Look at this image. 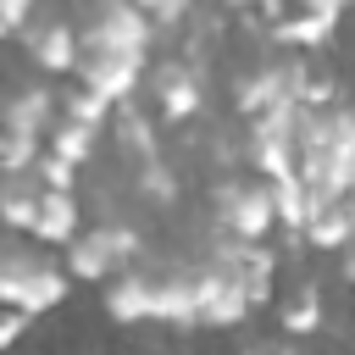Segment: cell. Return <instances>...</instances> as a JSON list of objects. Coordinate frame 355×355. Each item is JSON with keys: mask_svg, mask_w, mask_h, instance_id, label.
<instances>
[{"mask_svg": "<svg viewBox=\"0 0 355 355\" xmlns=\"http://www.w3.org/2000/svg\"><path fill=\"white\" fill-rule=\"evenodd\" d=\"M67 266H50L39 250H22V244H6L0 239V305L6 311H22V316H39V311H55L67 300Z\"/></svg>", "mask_w": 355, "mask_h": 355, "instance_id": "6da1fadb", "label": "cell"}, {"mask_svg": "<svg viewBox=\"0 0 355 355\" xmlns=\"http://www.w3.org/2000/svg\"><path fill=\"white\" fill-rule=\"evenodd\" d=\"M139 250H144L139 227H133V222H122V216H105V222H94L89 233H78V239L67 244V277L100 283V277L133 272Z\"/></svg>", "mask_w": 355, "mask_h": 355, "instance_id": "7a4b0ae2", "label": "cell"}, {"mask_svg": "<svg viewBox=\"0 0 355 355\" xmlns=\"http://www.w3.org/2000/svg\"><path fill=\"white\" fill-rule=\"evenodd\" d=\"M244 155H250V166H255L266 183L294 178V172H300V105H277V111L250 116V128H244Z\"/></svg>", "mask_w": 355, "mask_h": 355, "instance_id": "3957f363", "label": "cell"}, {"mask_svg": "<svg viewBox=\"0 0 355 355\" xmlns=\"http://www.w3.org/2000/svg\"><path fill=\"white\" fill-rule=\"evenodd\" d=\"M211 205H216V227H227L233 239L266 244V233L277 227L272 183H255V178H222V183L211 189Z\"/></svg>", "mask_w": 355, "mask_h": 355, "instance_id": "277c9868", "label": "cell"}, {"mask_svg": "<svg viewBox=\"0 0 355 355\" xmlns=\"http://www.w3.org/2000/svg\"><path fill=\"white\" fill-rule=\"evenodd\" d=\"M305 83H311V67H305L300 55H288V61H261V67H250V72L233 78V105H239L244 116H261V111H277V105H300Z\"/></svg>", "mask_w": 355, "mask_h": 355, "instance_id": "5b68a950", "label": "cell"}, {"mask_svg": "<svg viewBox=\"0 0 355 355\" xmlns=\"http://www.w3.org/2000/svg\"><path fill=\"white\" fill-rule=\"evenodd\" d=\"M211 261L239 277V288L250 294V305H266V300H272V277H277L272 244H250V239H233L227 227H216V233H211Z\"/></svg>", "mask_w": 355, "mask_h": 355, "instance_id": "8992f818", "label": "cell"}, {"mask_svg": "<svg viewBox=\"0 0 355 355\" xmlns=\"http://www.w3.org/2000/svg\"><path fill=\"white\" fill-rule=\"evenodd\" d=\"M78 78L83 89L105 94L111 105H128L133 89L144 83V55H122V50H83L78 55Z\"/></svg>", "mask_w": 355, "mask_h": 355, "instance_id": "52a82bcc", "label": "cell"}, {"mask_svg": "<svg viewBox=\"0 0 355 355\" xmlns=\"http://www.w3.org/2000/svg\"><path fill=\"white\" fill-rule=\"evenodd\" d=\"M150 94H155L161 122H189V116L205 105V78H200V67H189V61H161V67L150 72Z\"/></svg>", "mask_w": 355, "mask_h": 355, "instance_id": "ba28073f", "label": "cell"}, {"mask_svg": "<svg viewBox=\"0 0 355 355\" xmlns=\"http://www.w3.org/2000/svg\"><path fill=\"white\" fill-rule=\"evenodd\" d=\"M200 266L205 261H172L166 272H155V322L200 327Z\"/></svg>", "mask_w": 355, "mask_h": 355, "instance_id": "9c48e42d", "label": "cell"}, {"mask_svg": "<svg viewBox=\"0 0 355 355\" xmlns=\"http://www.w3.org/2000/svg\"><path fill=\"white\" fill-rule=\"evenodd\" d=\"M250 311H255V305H250V294L239 288V277H233L227 266L205 261V266H200V327H239Z\"/></svg>", "mask_w": 355, "mask_h": 355, "instance_id": "30bf717a", "label": "cell"}, {"mask_svg": "<svg viewBox=\"0 0 355 355\" xmlns=\"http://www.w3.org/2000/svg\"><path fill=\"white\" fill-rule=\"evenodd\" d=\"M55 94L44 83H17L6 100H0V133H28V139H44L61 116H55Z\"/></svg>", "mask_w": 355, "mask_h": 355, "instance_id": "8fae6325", "label": "cell"}, {"mask_svg": "<svg viewBox=\"0 0 355 355\" xmlns=\"http://www.w3.org/2000/svg\"><path fill=\"white\" fill-rule=\"evenodd\" d=\"M22 39H28V61L33 67H44V72H78L83 44H78V33L67 22H28Z\"/></svg>", "mask_w": 355, "mask_h": 355, "instance_id": "7c38bea8", "label": "cell"}, {"mask_svg": "<svg viewBox=\"0 0 355 355\" xmlns=\"http://www.w3.org/2000/svg\"><path fill=\"white\" fill-rule=\"evenodd\" d=\"M105 311L111 322H155V272H116L105 283Z\"/></svg>", "mask_w": 355, "mask_h": 355, "instance_id": "4fadbf2b", "label": "cell"}, {"mask_svg": "<svg viewBox=\"0 0 355 355\" xmlns=\"http://www.w3.org/2000/svg\"><path fill=\"white\" fill-rule=\"evenodd\" d=\"M78 194H61V189H44L39 194V216H33V239L39 244H72L78 239Z\"/></svg>", "mask_w": 355, "mask_h": 355, "instance_id": "5bb4252c", "label": "cell"}, {"mask_svg": "<svg viewBox=\"0 0 355 355\" xmlns=\"http://www.w3.org/2000/svg\"><path fill=\"white\" fill-rule=\"evenodd\" d=\"M39 194H44V183H39L33 172H6V189H0V227H11V233H33Z\"/></svg>", "mask_w": 355, "mask_h": 355, "instance_id": "9a60e30c", "label": "cell"}, {"mask_svg": "<svg viewBox=\"0 0 355 355\" xmlns=\"http://www.w3.org/2000/svg\"><path fill=\"white\" fill-rule=\"evenodd\" d=\"M277 322H283V333L288 338H305V333H316L322 322H327V305H322V288L316 283H300L283 305H277Z\"/></svg>", "mask_w": 355, "mask_h": 355, "instance_id": "2e32d148", "label": "cell"}, {"mask_svg": "<svg viewBox=\"0 0 355 355\" xmlns=\"http://www.w3.org/2000/svg\"><path fill=\"white\" fill-rule=\"evenodd\" d=\"M333 17H311V11H300V17H277L266 33L277 39V44H294V50H322L327 39H333Z\"/></svg>", "mask_w": 355, "mask_h": 355, "instance_id": "e0dca14e", "label": "cell"}, {"mask_svg": "<svg viewBox=\"0 0 355 355\" xmlns=\"http://www.w3.org/2000/svg\"><path fill=\"white\" fill-rule=\"evenodd\" d=\"M116 150L122 155H133V161H150L155 155V133H150V116L128 100V105H116Z\"/></svg>", "mask_w": 355, "mask_h": 355, "instance_id": "ac0fdd59", "label": "cell"}, {"mask_svg": "<svg viewBox=\"0 0 355 355\" xmlns=\"http://www.w3.org/2000/svg\"><path fill=\"white\" fill-rule=\"evenodd\" d=\"M50 155H61V161H72V166H83L89 155H94V128H78V122H55L50 128Z\"/></svg>", "mask_w": 355, "mask_h": 355, "instance_id": "d6986e66", "label": "cell"}, {"mask_svg": "<svg viewBox=\"0 0 355 355\" xmlns=\"http://www.w3.org/2000/svg\"><path fill=\"white\" fill-rule=\"evenodd\" d=\"M133 189H139L144 200H155V205H172V200H178V178H172V166H166L161 155L139 161V178H133Z\"/></svg>", "mask_w": 355, "mask_h": 355, "instance_id": "ffe728a7", "label": "cell"}, {"mask_svg": "<svg viewBox=\"0 0 355 355\" xmlns=\"http://www.w3.org/2000/svg\"><path fill=\"white\" fill-rule=\"evenodd\" d=\"M61 116H67V122H78V128H94V133H100V122L111 116V100H105V94H94V89H72V94L61 100Z\"/></svg>", "mask_w": 355, "mask_h": 355, "instance_id": "44dd1931", "label": "cell"}, {"mask_svg": "<svg viewBox=\"0 0 355 355\" xmlns=\"http://www.w3.org/2000/svg\"><path fill=\"white\" fill-rule=\"evenodd\" d=\"M39 155H44L39 139H28V133H0V172H33Z\"/></svg>", "mask_w": 355, "mask_h": 355, "instance_id": "7402d4cb", "label": "cell"}, {"mask_svg": "<svg viewBox=\"0 0 355 355\" xmlns=\"http://www.w3.org/2000/svg\"><path fill=\"white\" fill-rule=\"evenodd\" d=\"M72 172H78V166L61 161V155H39V161H33V178H39L44 189H61V194H72V183H78Z\"/></svg>", "mask_w": 355, "mask_h": 355, "instance_id": "603a6c76", "label": "cell"}, {"mask_svg": "<svg viewBox=\"0 0 355 355\" xmlns=\"http://www.w3.org/2000/svg\"><path fill=\"white\" fill-rule=\"evenodd\" d=\"M300 105H305V111H327V105H338V78H327V72H311V83H305Z\"/></svg>", "mask_w": 355, "mask_h": 355, "instance_id": "cb8c5ba5", "label": "cell"}, {"mask_svg": "<svg viewBox=\"0 0 355 355\" xmlns=\"http://www.w3.org/2000/svg\"><path fill=\"white\" fill-rule=\"evenodd\" d=\"M133 6H139L155 28H178V22H183V11H189V0H133Z\"/></svg>", "mask_w": 355, "mask_h": 355, "instance_id": "d4e9b609", "label": "cell"}, {"mask_svg": "<svg viewBox=\"0 0 355 355\" xmlns=\"http://www.w3.org/2000/svg\"><path fill=\"white\" fill-rule=\"evenodd\" d=\"M22 333H28V316H22V311H0V355H6Z\"/></svg>", "mask_w": 355, "mask_h": 355, "instance_id": "484cf974", "label": "cell"}, {"mask_svg": "<svg viewBox=\"0 0 355 355\" xmlns=\"http://www.w3.org/2000/svg\"><path fill=\"white\" fill-rule=\"evenodd\" d=\"M0 17L22 33V28H28V17H33V0H0Z\"/></svg>", "mask_w": 355, "mask_h": 355, "instance_id": "4316f807", "label": "cell"}, {"mask_svg": "<svg viewBox=\"0 0 355 355\" xmlns=\"http://www.w3.org/2000/svg\"><path fill=\"white\" fill-rule=\"evenodd\" d=\"M239 355H300L294 344H266V338H255V344H244Z\"/></svg>", "mask_w": 355, "mask_h": 355, "instance_id": "83f0119b", "label": "cell"}, {"mask_svg": "<svg viewBox=\"0 0 355 355\" xmlns=\"http://www.w3.org/2000/svg\"><path fill=\"white\" fill-rule=\"evenodd\" d=\"M344 283H355V244H344Z\"/></svg>", "mask_w": 355, "mask_h": 355, "instance_id": "f1b7e54d", "label": "cell"}, {"mask_svg": "<svg viewBox=\"0 0 355 355\" xmlns=\"http://www.w3.org/2000/svg\"><path fill=\"white\" fill-rule=\"evenodd\" d=\"M255 6H261L266 17H277V11H283V0H255Z\"/></svg>", "mask_w": 355, "mask_h": 355, "instance_id": "f546056e", "label": "cell"}, {"mask_svg": "<svg viewBox=\"0 0 355 355\" xmlns=\"http://www.w3.org/2000/svg\"><path fill=\"white\" fill-rule=\"evenodd\" d=\"M11 33H17V28H11V22H6V17H0V39H11Z\"/></svg>", "mask_w": 355, "mask_h": 355, "instance_id": "4dcf8cb0", "label": "cell"}, {"mask_svg": "<svg viewBox=\"0 0 355 355\" xmlns=\"http://www.w3.org/2000/svg\"><path fill=\"white\" fill-rule=\"evenodd\" d=\"M222 6H255V0H222Z\"/></svg>", "mask_w": 355, "mask_h": 355, "instance_id": "1f68e13d", "label": "cell"}, {"mask_svg": "<svg viewBox=\"0 0 355 355\" xmlns=\"http://www.w3.org/2000/svg\"><path fill=\"white\" fill-rule=\"evenodd\" d=\"M0 189H6V172H0Z\"/></svg>", "mask_w": 355, "mask_h": 355, "instance_id": "d6a6232c", "label": "cell"}]
</instances>
